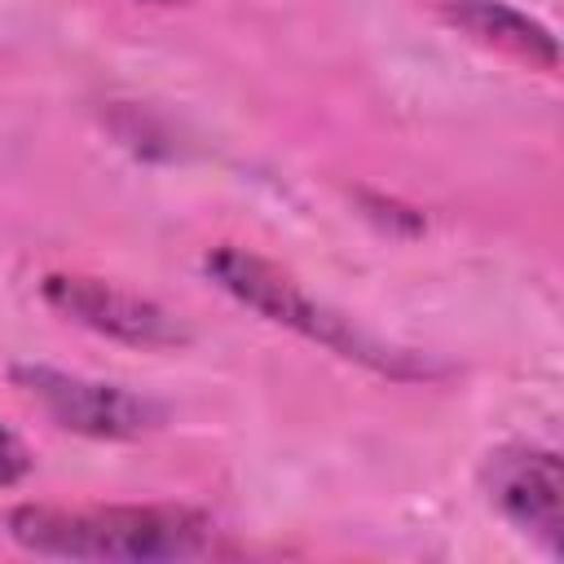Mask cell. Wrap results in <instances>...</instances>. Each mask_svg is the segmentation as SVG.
<instances>
[{
	"instance_id": "1",
	"label": "cell",
	"mask_w": 564,
	"mask_h": 564,
	"mask_svg": "<svg viewBox=\"0 0 564 564\" xmlns=\"http://www.w3.org/2000/svg\"><path fill=\"white\" fill-rule=\"evenodd\" d=\"M4 533L31 555L97 560V564H167L216 551V520L181 502H115V507L22 502L4 516Z\"/></svg>"
},
{
	"instance_id": "2",
	"label": "cell",
	"mask_w": 564,
	"mask_h": 564,
	"mask_svg": "<svg viewBox=\"0 0 564 564\" xmlns=\"http://www.w3.org/2000/svg\"><path fill=\"white\" fill-rule=\"evenodd\" d=\"M203 269H207V278H212L225 295H234L238 304H247V308L260 313L264 322L286 326V330H295V335H304V339L330 348L335 357L361 361V366H370V370H379V375H397V379L427 375V366H419L410 352L388 348V344H379L375 335L357 330L352 317H344V313H335L330 304L313 300L291 273H282L273 260H264V256H256V251H247V247H229V242H225V247H212L207 260H203Z\"/></svg>"
},
{
	"instance_id": "3",
	"label": "cell",
	"mask_w": 564,
	"mask_h": 564,
	"mask_svg": "<svg viewBox=\"0 0 564 564\" xmlns=\"http://www.w3.org/2000/svg\"><path fill=\"white\" fill-rule=\"evenodd\" d=\"M13 388L40 405L57 427L75 432V436H93V441H132L154 432L167 410L123 383H106V379H88V375H70L57 366H13Z\"/></svg>"
},
{
	"instance_id": "4",
	"label": "cell",
	"mask_w": 564,
	"mask_h": 564,
	"mask_svg": "<svg viewBox=\"0 0 564 564\" xmlns=\"http://www.w3.org/2000/svg\"><path fill=\"white\" fill-rule=\"evenodd\" d=\"M40 295L66 322H75L101 339L128 344V348H181V344H189V330L172 308H163L159 300L137 295L119 282H106V278L48 273L40 282Z\"/></svg>"
},
{
	"instance_id": "5",
	"label": "cell",
	"mask_w": 564,
	"mask_h": 564,
	"mask_svg": "<svg viewBox=\"0 0 564 564\" xmlns=\"http://www.w3.org/2000/svg\"><path fill=\"white\" fill-rule=\"evenodd\" d=\"M480 485L489 502L551 555L564 551V467L546 445L511 441L485 454Z\"/></svg>"
},
{
	"instance_id": "6",
	"label": "cell",
	"mask_w": 564,
	"mask_h": 564,
	"mask_svg": "<svg viewBox=\"0 0 564 564\" xmlns=\"http://www.w3.org/2000/svg\"><path fill=\"white\" fill-rule=\"evenodd\" d=\"M441 13L454 31H463L467 40H476L494 53H507V57H516L524 66H538V70L560 66L555 35L538 18H529L524 9H516L507 0H445Z\"/></svg>"
},
{
	"instance_id": "7",
	"label": "cell",
	"mask_w": 564,
	"mask_h": 564,
	"mask_svg": "<svg viewBox=\"0 0 564 564\" xmlns=\"http://www.w3.org/2000/svg\"><path fill=\"white\" fill-rule=\"evenodd\" d=\"M26 471H31V454H26V445H22L9 427H0V489L18 485Z\"/></svg>"
}]
</instances>
